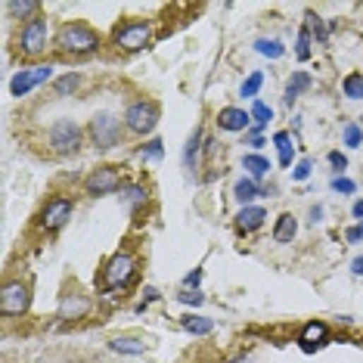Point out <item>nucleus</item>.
Returning a JSON list of instances; mask_svg holds the SVG:
<instances>
[{"label":"nucleus","mask_w":363,"mask_h":363,"mask_svg":"<svg viewBox=\"0 0 363 363\" xmlns=\"http://www.w3.org/2000/svg\"><path fill=\"white\" fill-rule=\"evenodd\" d=\"M56 50L69 53V56H90L100 50V35L88 22H66L56 31Z\"/></svg>","instance_id":"obj_1"},{"label":"nucleus","mask_w":363,"mask_h":363,"mask_svg":"<svg viewBox=\"0 0 363 363\" xmlns=\"http://www.w3.org/2000/svg\"><path fill=\"white\" fill-rule=\"evenodd\" d=\"M133 276H137V255H133L131 249H121L109 258L106 267H102V289L106 292L124 289L133 282Z\"/></svg>","instance_id":"obj_2"},{"label":"nucleus","mask_w":363,"mask_h":363,"mask_svg":"<svg viewBox=\"0 0 363 363\" xmlns=\"http://www.w3.org/2000/svg\"><path fill=\"white\" fill-rule=\"evenodd\" d=\"M159 118H162L159 102H153V100H137V102H131V106L124 109L121 121H124V131H128V133H133V137H146V133L155 131Z\"/></svg>","instance_id":"obj_3"},{"label":"nucleus","mask_w":363,"mask_h":363,"mask_svg":"<svg viewBox=\"0 0 363 363\" xmlns=\"http://www.w3.org/2000/svg\"><path fill=\"white\" fill-rule=\"evenodd\" d=\"M47 143L56 155H75L84 146V131L78 128L72 118H56L47 131Z\"/></svg>","instance_id":"obj_4"},{"label":"nucleus","mask_w":363,"mask_h":363,"mask_svg":"<svg viewBox=\"0 0 363 363\" xmlns=\"http://www.w3.org/2000/svg\"><path fill=\"white\" fill-rule=\"evenodd\" d=\"M149 41H153V25L143 19H128V22H118L112 31V44L124 53H137L146 50Z\"/></svg>","instance_id":"obj_5"},{"label":"nucleus","mask_w":363,"mask_h":363,"mask_svg":"<svg viewBox=\"0 0 363 363\" xmlns=\"http://www.w3.org/2000/svg\"><path fill=\"white\" fill-rule=\"evenodd\" d=\"M88 133L93 140L97 149H115L121 143V133H124V121L112 112H97L88 124Z\"/></svg>","instance_id":"obj_6"},{"label":"nucleus","mask_w":363,"mask_h":363,"mask_svg":"<svg viewBox=\"0 0 363 363\" xmlns=\"http://www.w3.org/2000/svg\"><path fill=\"white\" fill-rule=\"evenodd\" d=\"M31 307V286L25 280H6L0 289V317H25Z\"/></svg>","instance_id":"obj_7"},{"label":"nucleus","mask_w":363,"mask_h":363,"mask_svg":"<svg viewBox=\"0 0 363 363\" xmlns=\"http://www.w3.org/2000/svg\"><path fill=\"white\" fill-rule=\"evenodd\" d=\"M72 215H75V199L53 196V199H47L41 215H37V224H41V230H47V233H59L62 227L72 220Z\"/></svg>","instance_id":"obj_8"},{"label":"nucleus","mask_w":363,"mask_h":363,"mask_svg":"<svg viewBox=\"0 0 363 363\" xmlns=\"http://www.w3.org/2000/svg\"><path fill=\"white\" fill-rule=\"evenodd\" d=\"M53 78V66L50 62H41V66H31V69H19L10 81V97H28L35 88H41Z\"/></svg>","instance_id":"obj_9"},{"label":"nucleus","mask_w":363,"mask_h":363,"mask_svg":"<svg viewBox=\"0 0 363 363\" xmlns=\"http://www.w3.org/2000/svg\"><path fill=\"white\" fill-rule=\"evenodd\" d=\"M124 180H121V168L115 165H100L93 168L88 177H84V189L90 196H109V193H121Z\"/></svg>","instance_id":"obj_10"},{"label":"nucleus","mask_w":363,"mask_h":363,"mask_svg":"<svg viewBox=\"0 0 363 363\" xmlns=\"http://www.w3.org/2000/svg\"><path fill=\"white\" fill-rule=\"evenodd\" d=\"M47 41H50V25H47L44 16L25 22L19 31V50L25 53V56H41L47 50Z\"/></svg>","instance_id":"obj_11"},{"label":"nucleus","mask_w":363,"mask_h":363,"mask_svg":"<svg viewBox=\"0 0 363 363\" xmlns=\"http://www.w3.org/2000/svg\"><path fill=\"white\" fill-rule=\"evenodd\" d=\"M251 124H255L251 121V112H246V109H239V106H224L218 112V128L227 133H242V131H249Z\"/></svg>","instance_id":"obj_12"},{"label":"nucleus","mask_w":363,"mask_h":363,"mask_svg":"<svg viewBox=\"0 0 363 363\" xmlns=\"http://www.w3.org/2000/svg\"><path fill=\"white\" fill-rule=\"evenodd\" d=\"M88 311H90V298L88 295H78V292H69V295L59 298L56 317L59 320H81Z\"/></svg>","instance_id":"obj_13"},{"label":"nucleus","mask_w":363,"mask_h":363,"mask_svg":"<svg viewBox=\"0 0 363 363\" xmlns=\"http://www.w3.org/2000/svg\"><path fill=\"white\" fill-rule=\"evenodd\" d=\"M329 342V326L323 320H311V323H304L302 326V335H298V345L311 354V351H317V345H326Z\"/></svg>","instance_id":"obj_14"},{"label":"nucleus","mask_w":363,"mask_h":363,"mask_svg":"<svg viewBox=\"0 0 363 363\" xmlns=\"http://www.w3.org/2000/svg\"><path fill=\"white\" fill-rule=\"evenodd\" d=\"M233 220H236V230L239 233H255V230L264 227L267 211L261 208V205H246V208H239V215H236Z\"/></svg>","instance_id":"obj_15"},{"label":"nucleus","mask_w":363,"mask_h":363,"mask_svg":"<svg viewBox=\"0 0 363 363\" xmlns=\"http://www.w3.org/2000/svg\"><path fill=\"white\" fill-rule=\"evenodd\" d=\"M149 345L143 342V338L137 335H115L109 338V351L112 354H124V357H140V354H146Z\"/></svg>","instance_id":"obj_16"},{"label":"nucleus","mask_w":363,"mask_h":363,"mask_svg":"<svg viewBox=\"0 0 363 363\" xmlns=\"http://www.w3.org/2000/svg\"><path fill=\"white\" fill-rule=\"evenodd\" d=\"M273 242H280V246H286V242H295V236H298V220L295 215H280L276 218V224H273Z\"/></svg>","instance_id":"obj_17"},{"label":"nucleus","mask_w":363,"mask_h":363,"mask_svg":"<svg viewBox=\"0 0 363 363\" xmlns=\"http://www.w3.org/2000/svg\"><path fill=\"white\" fill-rule=\"evenodd\" d=\"M180 326H184V333L196 335V338L215 333V320H211V317H202V314H184V317H180Z\"/></svg>","instance_id":"obj_18"},{"label":"nucleus","mask_w":363,"mask_h":363,"mask_svg":"<svg viewBox=\"0 0 363 363\" xmlns=\"http://www.w3.org/2000/svg\"><path fill=\"white\" fill-rule=\"evenodd\" d=\"M258 196H261V184H258V180H251V177H239V180H236V186H233V199L239 202L242 208L255 202Z\"/></svg>","instance_id":"obj_19"},{"label":"nucleus","mask_w":363,"mask_h":363,"mask_svg":"<svg viewBox=\"0 0 363 363\" xmlns=\"http://www.w3.org/2000/svg\"><path fill=\"white\" fill-rule=\"evenodd\" d=\"M242 168H246L249 177L258 180V184H261V180L270 174V162H267L261 153H246V155H242Z\"/></svg>","instance_id":"obj_20"},{"label":"nucleus","mask_w":363,"mask_h":363,"mask_svg":"<svg viewBox=\"0 0 363 363\" xmlns=\"http://www.w3.org/2000/svg\"><path fill=\"white\" fill-rule=\"evenodd\" d=\"M121 202L128 205V211L143 208V205L149 202V189L143 184H124L121 186Z\"/></svg>","instance_id":"obj_21"},{"label":"nucleus","mask_w":363,"mask_h":363,"mask_svg":"<svg viewBox=\"0 0 363 363\" xmlns=\"http://www.w3.org/2000/svg\"><path fill=\"white\" fill-rule=\"evenodd\" d=\"M273 146H276V155H280V168H292V162H295V146H292L289 131H276Z\"/></svg>","instance_id":"obj_22"},{"label":"nucleus","mask_w":363,"mask_h":363,"mask_svg":"<svg viewBox=\"0 0 363 363\" xmlns=\"http://www.w3.org/2000/svg\"><path fill=\"white\" fill-rule=\"evenodd\" d=\"M311 88V75L307 72H295L289 78V84H286V93H282V102H286V106H292V102H295L298 97H302V93Z\"/></svg>","instance_id":"obj_23"},{"label":"nucleus","mask_w":363,"mask_h":363,"mask_svg":"<svg viewBox=\"0 0 363 363\" xmlns=\"http://www.w3.org/2000/svg\"><path fill=\"white\" fill-rule=\"evenodd\" d=\"M249 112H251V121H255V124H251V133H261L264 128H267V124H270L273 121V109L270 106H267V102H261V100H255V102H251V109H249Z\"/></svg>","instance_id":"obj_24"},{"label":"nucleus","mask_w":363,"mask_h":363,"mask_svg":"<svg viewBox=\"0 0 363 363\" xmlns=\"http://www.w3.org/2000/svg\"><path fill=\"white\" fill-rule=\"evenodd\" d=\"M6 13H13V16H19V19L31 22V19H37V16H41V4H37V0H10V4H6Z\"/></svg>","instance_id":"obj_25"},{"label":"nucleus","mask_w":363,"mask_h":363,"mask_svg":"<svg viewBox=\"0 0 363 363\" xmlns=\"http://www.w3.org/2000/svg\"><path fill=\"white\" fill-rule=\"evenodd\" d=\"M255 50L261 53V56H267V59H280L282 53H286V47H282L280 37H258Z\"/></svg>","instance_id":"obj_26"},{"label":"nucleus","mask_w":363,"mask_h":363,"mask_svg":"<svg viewBox=\"0 0 363 363\" xmlns=\"http://www.w3.org/2000/svg\"><path fill=\"white\" fill-rule=\"evenodd\" d=\"M78 88H81V75L78 72H66L62 78L53 81V93H56V97H69V93H75Z\"/></svg>","instance_id":"obj_27"},{"label":"nucleus","mask_w":363,"mask_h":363,"mask_svg":"<svg viewBox=\"0 0 363 363\" xmlns=\"http://www.w3.org/2000/svg\"><path fill=\"white\" fill-rule=\"evenodd\" d=\"M304 19H307V28H311V37H314V41L326 44V41H329V25H326V22H323V19H320V16L314 13V10H307Z\"/></svg>","instance_id":"obj_28"},{"label":"nucleus","mask_w":363,"mask_h":363,"mask_svg":"<svg viewBox=\"0 0 363 363\" xmlns=\"http://www.w3.org/2000/svg\"><path fill=\"white\" fill-rule=\"evenodd\" d=\"M261 88H264V72H251L246 81H242L239 97H246V100L255 102V100H258V90H261Z\"/></svg>","instance_id":"obj_29"},{"label":"nucleus","mask_w":363,"mask_h":363,"mask_svg":"<svg viewBox=\"0 0 363 363\" xmlns=\"http://www.w3.org/2000/svg\"><path fill=\"white\" fill-rule=\"evenodd\" d=\"M342 93L348 100H363V72H351L342 81Z\"/></svg>","instance_id":"obj_30"},{"label":"nucleus","mask_w":363,"mask_h":363,"mask_svg":"<svg viewBox=\"0 0 363 363\" xmlns=\"http://www.w3.org/2000/svg\"><path fill=\"white\" fill-rule=\"evenodd\" d=\"M199 153H202V131L196 128L193 137H189V143H186V149H184V165L186 168H193V165L199 162Z\"/></svg>","instance_id":"obj_31"},{"label":"nucleus","mask_w":363,"mask_h":363,"mask_svg":"<svg viewBox=\"0 0 363 363\" xmlns=\"http://www.w3.org/2000/svg\"><path fill=\"white\" fill-rule=\"evenodd\" d=\"M311 41H314V37H311V28L302 25V31H298V44H295V56L302 59V62L311 59Z\"/></svg>","instance_id":"obj_32"},{"label":"nucleus","mask_w":363,"mask_h":363,"mask_svg":"<svg viewBox=\"0 0 363 363\" xmlns=\"http://www.w3.org/2000/svg\"><path fill=\"white\" fill-rule=\"evenodd\" d=\"M162 155H165V143H162V140H149L146 146H140V159H143V162H162Z\"/></svg>","instance_id":"obj_33"},{"label":"nucleus","mask_w":363,"mask_h":363,"mask_svg":"<svg viewBox=\"0 0 363 363\" xmlns=\"http://www.w3.org/2000/svg\"><path fill=\"white\" fill-rule=\"evenodd\" d=\"M342 140H345V146L348 149H357L363 143V131H360V124H345V131H342Z\"/></svg>","instance_id":"obj_34"},{"label":"nucleus","mask_w":363,"mask_h":363,"mask_svg":"<svg viewBox=\"0 0 363 363\" xmlns=\"http://www.w3.org/2000/svg\"><path fill=\"white\" fill-rule=\"evenodd\" d=\"M177 302L186 304V307H199V304H205V295H202L199 289H184V292L177 295Z\"/></svg>","instance_id":"obj_35"},{"label":"nucleus","mask_w":363,"mask_h":363,"mask_svg":"<svg viewBox=\"0 0 363 363\" xmlns=\"http://www.w3.org/2000/svg\"><path fill=\"white\" fill-rule=\"evenodd\" d=\"M333 189H335V193H345V196H354V193H357V184H354V180L351 177H333Z\"/></svg>","instance_id":"obj_36"},{"label":"nucleus","mask_w":363,"mask_h":363,"mask_svg":"<svg viewBox=\"0 0 363 363\" xmlns=\"http://www.w3.org/2000/svg\"><path fill=\"white\" fill-rule=\"evenodd\" d=\"M326 162L333 165V171H338V177H342V171H348V159H345V153H338V149H333V153L326 155Z\"/></svg>","instance_id":"obj_37"},{"label":"nucleus","mask_w":363,"mask_h":363,"mask_svg":"<svg viewBox=\"0 0 363 363\" xmlns=\"http://www.w3.org/2000/svg\"><path fill=\"white\" fill-rule=\"evenodd\" d=\"M307 177H311V159H302L295 165V171H292V180H295V184H304Z\"/></svg>","instance_id":"obj_38"},{"label":"nucleus","mask_w":363,"mask_h":363,"mask_svg":"<svg viewBox=\"0 0 363 363\" xmlns=\"http://www.w3.org/2000/svg\"><path fill=\"white\" fill-rule=\"evenodd\" d=\"M202 276H205L202 267H196V270H189V273L184 276V289H199V286H202Z\"/></svg>","instance_id":"obj_39"},{"label":"nucleus","mask_w":363,"mask_h":363,"mask_svg":"<svg viewBox=\"0 0 363 363\" xmlns=\"http://www.w3.org/2000/svg\"><path fill=\"white\" fill-rule=\"evenodd\" d=\"M159 298H162V295H159V289H155V286H146V289H143V304H146V307L153 304V302H159Z\"/></svg>","instance_id":"obj_40"},{"label":"nucleus","mask_w":363,"mask_h":363,"mask_svg":"<svg viewBox=\"0 0 363 363\" xmlns=\"http://www.w3.org/2000/svg\"><path fill=\"white\" fill-rule=\"evenodd\" d=\"M246 143H249L251 149H261V146H264V140H261V133H251V131H246Z\"/></svg>","instance_id":"obj_41"},{"label":"nucleus","mask_w":363,"mask_h":363,"mask_svg":"<svg viewBox=\"0 0 363 363\" xmlns=\"http://www.w3.org/2000/svg\"><path fill=\"white\" fill-rule=\"evenodd\" d=\"M345 239L348 242H360L363 236H360V227H348V230H345Z\"/></svg>","instance_id":"obj_42"},{"label":"nucleus","mask_w":363,"mask_h":363,"mask_svg":"<svg viewBox=\"0 0 363 363\" xmlns=\"http://www.w3.org/2000/svg\"><path fill=\"white\" fill-rule=\"evenodd\" d=\"M351 215H354V220H363V199H357L351 205Z\"/></svg>","instance_id":"obj_43"},{"label":"nucleus","mask_w":363,"mask_h":363,"mask_svg":"<svg viewBox=\"0 0 363 363\" xmlns=\"http://www.w3.org/2000/svg\"><path fill=\"white\" fill-rule=\"evenodd\" d=\"M311 220L314 224H320L323 220V205H311Z\"/></svg>","instance_id":"obj_44"},{"label":"nucleus","mask_w":363,"mask_h":363,"mask_svg":"<svg viewBox=\"0 0 363 363\" xmlns=\"http://www.w3.org/2000/svg\"><path fill=\"white\" fill-rule=\"evenodd\" d=\"M351 273H357V276H363V255H357L351 261Z\"/></svg>","instance_id":"obj_45"},{"label":"nucleus","mask_w":363,"mask_h":363,"mask_svg":"<svg viewBox=\"0 0 363 363\" xmlns=\"http://www.w3.org/2000/svg\"><path fill=\"white\" fill-rule=\"evenodd\" d=\"M205 155H208V159H215V155H218V140H208V143H205Z\"/></svg>","instance_id":"obj_46"},{"label":"nucleus","mask_w":363,"mask_h":363,"mask_svg":"<svg viewBox=\"0 0 363 363\" xmlns=\"http://www.w3.org/2000/svg\"><path fill=\"white\" fill-rule=\"evenodd\" d=\"M230 363H249V357H236V360H230Z\"/></svg>","instance_id":"obj_47"},{"label":"nucleus","mask_w":363,"mask_h":363,"mask_svg":"<svg viewBox=\"0 0 363 363\" xmlns=\"http://www.w3.org/2000/svg\"><path fill=\"white\" fill-rule=\"evenodd\" d=\"M357 227H360V236H363V220H360V224H357Z\"/></svg>","instance_id":"obj_48"},{"label":"nucleus","mask_w":363,"mask_h":363,"mask_svg":"<svg viewBox=\"0 0 363 363\" xmlns=\"http://www.w3.org/2000/svg\"><path fill=\"white\" fill-rule=\"evenodd\" d=\"M199 363H215V360H199Z\"/></svg>","instance_id":"obj_49"}]
</instances>
